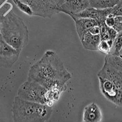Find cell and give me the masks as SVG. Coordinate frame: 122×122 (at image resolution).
<instances>
[{"label":"cell","mask_w":122,"mask_h":122,"mask_svg":"<svg viewBox=\"0 0 122 122\" xmlns=\"http://www.w3.org/2000/svg\"><path fill=\"white\" fill-rule=\"evenodd\" d=\"M72 78L55 51H46L28 72L27 80L37 82L49 91L61 94L67 89L66 83Z\"/></svg>","instance_id":"obj_1"},{"label":"cell","mask_w":122,"mask_h":122,"mask_svg":"<svg viewBox=\"0 0 122 122\" xmlns=\"http://www.w3.org/2000/svg\"><path fill=\"white\" fill-rule=\"evenodd\" d=\"M52 106L23 99L17 96L12 106V118L16 122H45L52 116Z\"/></svg>","instance_id":"obj_2"},{"label":"cell","mask_w":122,"mask_h":122,"mask_svg":"<svg viewBox=\"0 0 122 122\" xmlns=\"http://www.w3.org/2000/svg\"><path fill=\"white\" fill-rule=\"evenodd\" d=\"M0 34L8 45L21 52L28 45V28L13 12L9 11L0 22Z\"/></svg>","instance_id":"obj_3"},{"label":"cell","mask_w":122,"mask_h":122,"mask_svg":"<svg viewBox=\"0 0 122 122\" xmlns=\"http://www.w3.org/2000/svg\"><path fill=\"white\" fill-rule=\"evenodd\" d=\"M48 90L39 83L27 80L17 90V96L24 100L48 104Z\"/></svg>","instance_id":"obj_4"},{"label":"cell","mask_w":122,"mask_h":122,"mask_svg":"<svg viewBox=\"0 0 122 122\" xmlns=\"http://www.w3.org/2000/svg\"><path fill=\"white\" fill-rule=\"evenodd\" d=\"M20 53L8 45L0 34V68H11L18 60Z\"/></svg>","instance_id":"obj_5"},{"label":"cell","mask_w":122,"mask_h":122,"mask_svg":"<svg viewBox=\"0 0 122 122\" xmlns=\"http://www.w3.org/2000/svg\"><path fill=\"white\" fill-rule=\"evenodd\" d=\"M100 90L107 100L116 105L122 107V90L118 89L110 81L98 77Z\"/></svg>","instance_id":"obj_6"},{"label":"cell","mask_w":122,"mask_h":122,"mask_svg":"<svg viewBox=\"0 0 122 122\" xmlns=\"http://www.w3.org/2000/svg\"><path fill=\"white\" fill-rule=\"evenodd\" d=\"M110 14L109 8L100 9L89 7L79 13L70 16L72 19L78 18H88L92 19L98 23L100 26L104 23L106 17Z\"/></svg>","instance_id":"obj_7"},{"label":"cell","mask_w":122,"mask_h":122,"mask_svg":"<svg viewBox=\"0 0 122 122\" xmlns=\"http://www.w3.org/2000/svg\"><path fill=\"white\" fill-rule=\"evenodd\" d=\"M89 7V0H64L59 11L70 16L79 13Z\"/></svg>","instance_id":"obj_8"},{"label":"cell","mask_w":122,"mask_h":122,"mask_svg":"<svg viewBox=\"0 0 122 122\" xmlns=\"http://www.w3.org/2000/svg\"><path fill=\"white\" fill-rule=\"evenodd\" d=\"M97 77L106 79L114 84L118 89L122 90V71L104 63L103 66L97 73Z\"/></svg>","instance_id":"obj_9"},{"label":"cell","mask_w":122,"mask_h":122,"mask_svg":"<svg viewBox=\"0 0 122 122\" xmlns=\"http://www.w3.org/2000/svg\"><path fill=\"white\" fill-rule=\"evenodd\" d=\"M103 115L100 107L95 102L86 106L83 110L82 122H102Z\"/></svg>","instance_id":"obj_10"},{"label":"cell","mask_w":122,"mask_h":122,"mask_svg":"<svg viewBox=\"0 0 122 122\" xmlns=\"http://www.w3.org/2000/svg\"><path fill=\"white\" fill-rule=\"evenodd\" d=\"M75 22L76 31L80 39L90 28L99 26L98 23L94 19L88 18H78L73 19Z\"/></svg>","instance_id":"obj_11"},{"label":"cell","mask_w":122,"mask_h":122,"mask_svg":"<svg viewBox=\"0 0 122 122\" xmlns=\"http://www.w3.org/2000/svg\"><path fill=\"white\" fill-rule=\"evenodd\" d=\"M84 48L92 51H98V46L101 41L100 34L93 35L86 32L80 39Z\"/></svg>","instance_id":"obj_12"},{"label":"cell","mask_w":122,"mask_h":122,"mask_svg":"<svg viewBox=\"0 0 122 122\" xmlns=\"http://www.w3.org/2000/svg\"><path fill=\"white\" fill-rule=\"evenodd\" d=\"M120 0H89L90 6L97 9L109 8L115 6Z\"/></svg>","instance_id":"obj_13"},{"label":"cell","mask_w":122,"mask_h":122,"mask_svg":"<svg viewBox=\"0 0 122 122\" xmlns=\"http://www.w3.org/2000/svg\"><path fill=\"white\" fill-rule=\"evenodd\" d=\"M122 56L111 54L106 55L104 63L117 70L122 71Z\"/></svg>","instance_id":"obj_14"},{"label":"cell","mask_w":122,"mask_h":122,"mask_svg":"<svg viewBox=\"0 0 122 122\" xmlns=\"http://www.w3.org/2000/svg\"><path fill=\"white\" fill-rule=\"evenodd\" d=\"M122 32L117 33V36L113 41V45L109 54L122 56Z\"/></svg>","instance_id":"obj_15"},{"label":"cell","mask_w":122,"mask_h":122,"mask_svg":"<svg viewBox=\"0 0 122 122\" xmlns=\"http://www.w3.org/2000/svg\"><path fill=\"white\" fill-rule=\"evenodd\" d=\"M18 8L28 16H33V12L31 8L28 4L20 1V0H12Z\"/></svg>","instance_id":"obj_16"},{"label":"cell","mask_w":122,"mask_h":122,"mask_svg":"<svg viewBox=\"0 0 122 122\" xmlns=\"http://www.w3.org/2000/svg\"><path fill=\"white\" fill-rule=\"evenodd\" d=\"M110 14L114 17L122 16V0H120L115 6L110 8Z\"/></svg>","instance_id":"obj_17"},{"label":"cell","mask_w":122,"mask_h":122,"mask_svg":"<svg viewBox=\"0 0 122 122\" xmlns=\"http://www.w3.org/2000/svg\"><path fill=\"white\" fill-rule=\"evenodd\" d=\"M111 47L107 40H101L98 46V51L106 55H108L110 53Z\"/></svg>","instance_id":"obj_18"},{"label":"cell","mask_w":122,"mask_h":122,"mask_svg":"<svg viewBox=\"0 0 122 122\" xmlns=\"http://www.w3.org/2000/svg\"><path fill=\"white\" fill-rule=\"evenodd\" d=\"M115 23L112 28L117 33L122 32V16L114 17Z\"/></svg>","instance_id":"obj_19"},{"label":"cell","mask_w":122,"mask_h":122,"mask_svg":"<svg viewBox=\"0 0 122 122\" xmlns=\"http://www.w3.org/2000/svg\"><path fill=\"white\" fill-rule=\"evenodd\" d=\"M114 17L110 14L106 17L104 21V23L107 27L112 28L113 27L115 23Z\"/></svg>","instance_id":"obj_20"},{"label":"cell","mask_w":122,"mask_h":122,"mask_svg":"<svg viewBox=\"0 0 122 122\" xmlns=\"http://www.w3.org/2000/svg\"><path fill=\"white\" fill-rule=\"evenodd\" d=\"M107 33L109 39L113 41L116 38L118 33L112 28H109L107 27Z\"/></svg>","instance_id":"obj_21"},{"label":"cell","mask_w":122,"mask_h":122,"mask_svg":"<svg viewBox=\"0 0 122 122\" xmlns=\"http://www.w3.org/2000/svg\"><path fill=\"white\" fill-rule=\"evenodd\" d=\"M88 32L90 33L93 34V35H98L100 34V28L99 26H95L91 28H90L88 30Z\"/></svg>","instance_id":"obj_22"}]
</instances>
